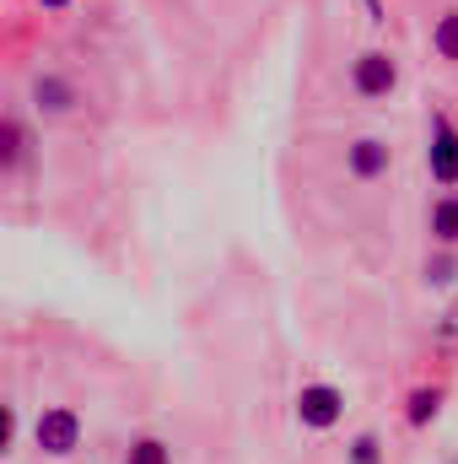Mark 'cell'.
Masks as SVG:
<instances>
[{
  "label": "cell",
  "mask_w": 458,
  "mask_h": 464,
  "mask_svg": "<svg viewBox=\"0 0 458 464\" xmlns=\"http://www.w3.org/2000/svg\"><path fill=\"white\" fill-rule=\"evenodd\" d=\"M33 443H38V454H49V459H71V454L81 449V416H76L71 405H43L38 421H33Z\"/></svg>",
  "instance_id": "1"
},
{
  "label": "cell",
  "mask_w": 458,
  "mask_h": 464,
  "mask_svg": "<svg viewBox=\"0 0 458 464\" xmlns=\"http://www.w3.org/2000/svg\"><path fill=\"white\" fill-rule=\"evenodd\" d=\"M350 87H356V98H394V87H399V60L388 54V49H361L356 60H350Z\"/></svg>",
  "instance_id": "2"
},
{
  "label": "cell",
  "mask_w": 458,
  "mask_h": 464,
  "mask_svg": "<svg viewBox=\"0 0 458 464\" xmlns=\"http://www.w3.org/2000/svg\"><path fill=\"white\" fill-rule=\"evenodd\" d=\"M345 416V394L335 383H302V394H297V421L308 427V432H329V427H340Z\"/></svg>",
  "instance_id": "3"
},
{
  "label": "cell",
  "mask_w": 458,
  "mask_h": 464,
  "mask_svg": "<svg viewBox=\"0 0 458 464\" xmlns=\"http://www.w3.org/2000/svg\"><path fill=\"white\" fill-rule=\"evenodd\" d=\"M426 168L443 189L458 184V130L448 114H432V135H426Z\"/></svg>",
  "instance_id": "4"
},
{
  "label": "cell",
  "mask_w": 458,
  "mask_h": 464,
  "mask_svg": "<svg viewBox=\"0 0 458 464\" xmlns=\"http://www.w3.org/2000/svg\"><path fill=\"white\" fill-rule=\"evenodd\" d=\"M388 168H394V146H388L383 135H361V140L345 146V173H350L356 184H372V179H383Z\"/></svg>",
  "instance_id": "5"
},
{
  "label": "cell",
  "mask_w": 458,
  "mask_h": 464,
  "mask_svg": "<svg viewBox=\"0 0 458 464\" xmlns=\"http://www.w3.org/2000/svg\"><path fill=\"white\" fill-rule=\"evenodd\" d=\"M33 109L49 114V119L71 114V109H76V87H71L65 76H54V71H38V76H33Z\"/></svg>",
  "instance_id": "6"
},
{
  "label": "cell",
  "mask_w": 458,
  "mask_h": 464,
  "mask_svg": "<svg viewBox=\"0 0 458 464\" xmlns=\"http://www.w3.org/2000/svg\"><path fill=\"white\" fill-rule=\"evenodd\" d=\"M27 162H33V135H27L22 114H5L0 119V168L5 173H22Z\"/></svg>",
  "instance_id": "7"
},
{
  "label": "cell",
  "mask_w": 458,
  "mask_h": 464,
  "mask_svg": "<svg viewBox=\"0 0 458 464\" xmlns=\"http://www.w3.org/2000/svg\"><path fill=\"white\" fill-rule=\"evenodd\" d=\"M432 237L443 243V248H458V195H443V200H432Z\"/></svg>",
  "instance_id": "8"
},
{
  "label": "cell",
  "mask_w": 458,
  "mask_h": 464,
  "mask_svg": "<svg viewBox=\"0 0 458 464\" xmlns=\"http://www.w3.org/2000/svg\"><path fill=\"white\" fill-rule=\"evenodd\" d=\"M437 411H443V389H437V383H426V389H415V394H410L405 421L421 432V427H432V421H437Z\"/></svg>",
  "instance_id": "9"
},
{
  "label": "cell",
  "mask_w": 458,
  "mask_h": 464,
  "mask_svg": "<svg viewBox=\"0 0 458 464\" xmlns=\"http://www.w3.org/2000/svg\"><path fill=\"white\" fill-rule=\"evenodd\" d=\"M432 49H437V60H453L458 65V11H443V16H437V27H432Z\"/></svg>",
  "instance_id": "10"
},
{
  "label": "cell",
  "mask_w": 458,
  "mask_h": 464,
  "mask_svg": "<svg viewBox=\"0 0 458 464\" xmlns=\"http://www.w3.org/2000/svg\"><path fill=\"white\" fill-rule=\"evenodd\" d=\"M124 464H173V449H167L162 438H135V443L124 449Z\"/></svg>",
  "instance_id": "11"
},
{
  "label": "cell",
  "mask_w": 458,
  "mask_h": 464,
  "mask_svg": "<svg viewBox=\"0 0 458 464\" xmlns=\"http://www.w3.org/2000/svg\"><path fill=\"white\" fill-rule=\"evenodd\" d=\"M345 464H383V443H377V432H361V438H350Z\"/></svg>",
  "instance_id": "12"
},
{
  "label": "cell",
  "mask_w": 458,
  "mask_h": 464,
  "mask_svg": "<svg viewBox=\"0 0 458 464\" xmlns=\"http://www.w3.org/2000/svg\"><path fill=\"white\" fill-rule=\"evenodd\" d=\"M453 281H458V254L426 259V286H453Z\"/></svg>",
  "instance_id": "13"
},
{
  "label": "cell",
  "mask_w": 458,
  "mask_h": 464,
  "mask_svg": "<svg viewBox=\"0 0 458 464\" xmlns=\"http://www.w3.org/2000/svg\"><path fill=\"white\" fill-rule=\"evenodd\" d=\"M0 416H5V438H0V449L11 454V449H16V432H22V421H16V405H0Z\"/></svg>",
  "instance_id": "14"
},
{
  "label": "cell",
  "mask_w": 458,
  "mask_h": 464,
  "mask_svg": "<svg viewBox=\"0 0 458 464\" xmlns=\"http://www.w3.org/2000/svg\"><path fill=\"white\" fill-rule=\"evenodd\" d=\"M437 335H443V341H458V303L448 308V314H443V324H437Z\"/></svg>",
  "instance_id": "15"
},
{
  "label": "cell",
  "mask_w": 458,
  "mask_h": 464,
  "mask_svg": "<svg viewBox=\"0 0 458 464\" xmlns=\"http://www.w3.org/2000/svg\"><path fill=\"white\" fill-rule=\"evenodd\" d=\"M38 5H49V11H60V5H71V0H38Z\"/></svg>",
  "instance_id": "16"
},
{
  "label": "cell",
  "mask_w": 458,
  "mask_h": 464,
  "mask_svg": "<svg viewBox=\"0 0 458 464\" xmlns=\"http://www.w3.org/2000/svg\"><path fill=\"white\" fill-rule=\"evenodd\" d=\"M453 464H458V459H453Z\"/></svg>",
  "instance_id": "17"
}]
</instances>
